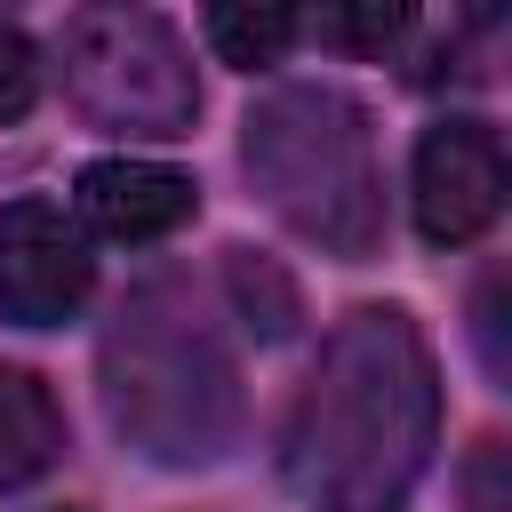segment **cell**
<instances>
[{
    "label": "cell",
    "instance_id": "cell-14",
    "mask_svg": "<svg viewBox=\"0 0 512 512\" xmlns=\"http://www.w3.org/2000/svg\"><path fill=\"white\" fill-rule=\"evenodd\" d=\"M56 512H80V504H56Z\"/></svg>",
    "mask_w": 512,
    "mask_h": 512
},
{
    "label": "cell",
    "instance_id": "cell-10",
    "mask_svg": "<svg viewBox=\"0 0 512 512\" xmlns=\"http://www.w3.org/2000/svg\"><path fill=\"white\" fill-rule=\"evenodd\" d=\"M232 296H240V312H248L256 336H288V328H296V288H288V272H280L272 256L232 248Z\"/></svg>",
    "mask_w": 512,
    "mask_h": 512
},
{
    "label": "cell",
    "instance_id": "cell-6",
    "mask_svg": "<svg viewBox=\"0 0 512 512\" xmlns=\"http://www.w3.org/2000/svg\"><path fill=\"white\" fill-rule=\"evenodd\" d=\"M96 288L88 232L56 200L0 208V320L16 328H64Z\"/></svg>",
    "mask_w": 512,
    "mask_h": 512
},
{
    "label": "cell",
    "instance_id": "cell-11",
    "mask_svg": "<svg viewBox=\"0 0 512 512\" xmlns=\"http://www.w3.org/2000/svg\"><path fill=\"white\" fill-rule=\"evenodd\" d=\"M304 32H320V40H336V48H392V40L408 32V8H328V16H312Z\"/></svg>",
    "mask_w": 512,
    "mask_h": 512
},
{
    "label": "cell",
    "instance_id": "cell-7",
    "mask_svg": "<svg viewBox=\"0 0 512 512\" xmlns=\"http://www.w3.org/2000/svg\"><path fill=\"white\" fill-rule=\"evenodd\" d=\"M72 200H80V224L88 232H104V240H168L192 208H200V192H192V176L184 168H160V160H88L80 168V184H72Z\"/></svg>",
    "mask_w": 512,
    "mask_h": 512
},
{
    "label": "cell",
    "instance_id": "cell-13",
    "mask_svg": "<svg viewBox=\"0 0 512 512\" xmlns=\"http://www.w3.org/2000/svg\"><path fill=\"white\" fill-rule=\"evenodd\" d=\"M464 504L472 512H512V456L504 440H480L472 464H464Z\"/></svg>",
    "mask_w": 512,
    "mask_h": 512
},
{
    "label": "cell",
    "instance_id": "cell-1",
    "mask_svg": "<svg viewBox=\"0 0 512 512\" xmlns=\"http://www.w3.org/2000/svg\"><path fill=\"white\" fill-rule=\"evenodd\" d=\"M440 448V368L400 304H360L328 328L312 384L288 408V488L312 512H400Z\"/></svg>",
    "mask_w": 512,
    "mask_h": 512
},
{
    "label": "cell",
    "instance_id": "cell-8",
    "mask_svg": "<svg viewBox=\"0 0 512 512\" xmlns=\"http://www.w3.org/2000/svg\"><path fill=\"white\" fill-rule=\"evenodd\" d=\"M56 456H64V408H56L48 376L0 368V488L40 480Z\"/></svg>",
    "mask_w": 512,
    "mask_h": 512
},
{
    "label": "cell",
    "instance_id": "cell-12",
    "mask_svg": "<svg viewBox=\"0 0 512 512\" xmlns=\"http://www.w3.org/2000/svg\"><path fill=\"white\" fill-rule=\"evenodd\" d=\"M32 96H40V56L16 24H0V120H24Z\"/></svg>",
    "mask_w": 512,
    "mask_h": 512
},
{
    "label": "cell",
    "instance_id": "cell-9",
    "mask_svg": "<svg viewBox=\"0 0 512 512\" xmlns=\"http://www.w3.org/2000/svg\"><path fill=\"white\" fill-rule=\"evenodd\" d=\"M296 32H304L296 8H208V48H216L224 64H240V72L280 64V56L296 48Z\"/></svg>",
    "mask_w": 512,
    "mask_h": 512
},
{
    "label": "cell",
    "instance_id": "cell-3",
    "mask_svg": "<svg viewBox=\"0 0 512 512\" xmlns=\"http://www.w3.org/2000/svg\"><path fill=\"white\" fill-rule=\"evenodd\" d=\"M240 160L264 192V208L328 248V256H368L376 232H384V176H376V136H368V112L344 96V88H320V80H296V88H272L248 128H240Z\"/></svg>",
    "mask_w": 512,
    "mask_h": 512
},
{
    "label": "cell",
    "instance_id": "cell-5",
    "mask_svg": "<svg viewBox=\"0 0 512 512\" xmlns=\"http://www.w3.org/2000/svg\"><path fill=\"white\" fill-rule=\"evenodd\" d=\"M504 192H512V168H504V136L488 120H432L424 128L408 200H416V232L432 248L480 240L504 216Z\"/></svg>",
    "mask_w": 512,
    "mask_h": 512
},
{
    "label": "cell",
    "instance_id": "cell-2",
    "mask_svg": "<svg viewBox=\"0 0 512 512\" xmlns=\"http://www.w3.org/2000/svg\"><path fill=\"white\" fill-rule=\"evenodd\" d=\"M96 376H104L112 432L152 464H216L240 432L232 344L184 280H144L120 296Z\"/></svg>",
    "mask_w": 512,
    "mask_h": 512
},
{
    "label": "cell",
    "instance_id": "cell-4",
    "mask_svg": "<svg viewBox=\"0 0 512 512\" xmlns=\"http://www.w3.org/2000/svg\"><path fill=\"white\" fill-rule=\"evenodd\" d=\"M56 56H64L72 104L96 128H120V136H184L200 120L192 48L152 8H80L64 24Z\"/></svg>",
    "mask_w": 512,
    "mask_h": 512
}]
</instances>
